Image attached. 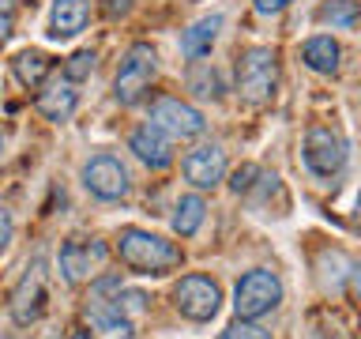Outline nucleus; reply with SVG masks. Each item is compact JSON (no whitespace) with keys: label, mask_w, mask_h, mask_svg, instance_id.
Instances as JSON below:
<instances>
[{"label":"nucleus","mask_w":361,"mask_h":339,"mask_svg":"<svg viewBox=\"0 0 361 339\" xmlns=\"http://www.w3.org/2000/svg\"><path fill=\"white\" fill-rule=\"evenodd\" d=\"M128 147L135 151V158H140V162H147L151 170H166L169 158H173V151H169V143H166V136L158 132L154 124H143V129H135L132 140H128Z\"/></svg>","instance_id":"obj_14"},{"label":"nucleus","mask_w":361,"mask_h":339,"mask_svg":"<svg viewBox=\"0 0 361 339\" xmlns=\"http://www.w3.org/2000/svg\"><path fill=\"white\" fill-rule=\"evenodd\" d=\"M87 321H90V335L87 339H135L132 316L121 313V302H106V298L90 302Z\"/></svg>","instance_id":"obj_11"},{"label":"nucleus","mask_w":361,"mask_h":339,"mask_svg":"<svg viewBox=\"0 0 361 339\" xmlns=\"http://www.w3.org/2000/svg\"><path fill=\"white\" fill-rule=\"evenodd\" d=\"M90 68H94V56H90V53H75L72 61H68V79H83V76H90Z\"/></svg>","instance_id":"obj_22"},{"label":"nucleus","mask_w":361,"mask_h":339,"mask_svg":"<svg viewBox=\"0 0 361 339\" xmlns=\"http://www.w3.org/2000/svg\"><path fill=\"white\" fill-rule=\"evenodd\" d=\"M72 339H87V335H83V332H75V335H72Z\"/></svg>","instance_id":"obj_29"},{"label":"nucleus","mask_w":361,"mask_h":339,"mask_svg":"<svg viewBox=\"0 0 361 339\" xmlns=\"http://www.w3.org/2000/svg\"><path fill=\"white\" fill-rule=\"evenodd\" d=\"M252 177H256V166H245V170H237V174H233V181H230V185H233V192H245L248 185H252Z\"/></svg>","instance_id":"obj_23"},{"label":"nucleus","mask_w":361,"mask_h":339,"mask_svg":"<svg viewBox=\"0 0 361 339\" xmlns=\"http://www.w3.org/2000/svg\"><path fill=\"white\" fill-rule=\"evenodd\" d=\"M121 256H124V264H132L140 271H162V268H173L180 260V253L166 237L147 234V230H124L121 234Z\"/></svg>","instance_id":"obj_2"},{"label":"nucleus","mask_w":361,"mask_h":339,"mask_svg":"<svg viewBox=\"0 0 361 339\" xmlns=\"http://www.w3.org/2000/svg\"><path fill=\"white\" fill-rule=\"evenodd\" d=\"M83 185L102 200H117L128 192V170L121 166V158L98 155V158H90L87 170H83Z\"/></svg>","instance_id":"obj_8"},{"label":"nucleus","mask_w":361,"mask_h":339,"mask_svg":"<svg viewBox=\"0 0 361 339\" xmlns=\"http://www.w3.org/2000/svg\"><path fill=\"white\" fill-rule=\"evenodd\" d=\"M222 339H271V332H264L256 324H230L222 332Z\"/></svg>","instance_id":"obj_21"},{"label":"nucleus","mask_w":361,"mask_h":339,"mask_svg":"<svg viewBox=\"0 0 361 339\" xmlns=\"http://www.w3.org/2000/svg\"><path fill=\"white\" fill-rule=\"evenodd\" d=\"M219 27H222V16H207V19L192 23V27L185 30V38H180V53L192 56V61L207 56L211 45H214V38H219Z\"/></svg>","instance_id":"obj_16"},{"label":"nucleus","mask_w":361,"mask_h":339,"mask_svg":"<svg viewBox=\"0 0 361 339\" xmlns=\"http://www.w3.org/2000/svg\"><path fill=\"white\" fill-rule=\"evenodd\" d=\"M75 102H79V90L72 87V79H61V83H53L49 90H42L38 109H42V117H49V121H68L75 109Z\"/></svg>","instance_id":"obj_15"},{"label":"nucleus","mask_w":361,"mask_h":339,"mask_svg":"<svg viewBox=\"0 0 361 339\" xmlns=\"http://www.w3.org/2000/svg\"><path fill=\"white\" fill-rule=\"evenodd\" d=\"M173 298H177V309L185 313L188 321H211V316L219 313L222 294H219V287H214L207 275H185L177 282Z\"/></svg>","instance_id":"obj_5"},{"label":"nucleus","mask_w":361,"mask_h":339,"mask_svg":"<svg viewBox=\"0 0 361 339\" xmlns=\"http://www.w3.org/2000/svg\"><path fill=\"white\" fill-rule=\"evenodd\" d=\"M8 4H11V0H0V11H4V8H8Z\"/></svg>","instance_id":"obj_28"},{"label":"nucleus","mask_w":361,"mask_h":339,"mask_svg":"<svg viewBox=\"0 0 361 339\" xmlns=\"http://www.w3.org/2000/svg\"><path fill=\"white\" fill-rule=\"evenodd\" d=\"M346 162V143L331 129H312L305 136V166L316 177H335Z\"/></svg>","instance_id":"obj_7"},{"label":"nucleus","mask_w":361,"mask_h":339,"mask_svg":"<svg viewBox=\"0 0 361 339\" xmlns=\"http://www.w3.org/2000/svg\"><path fill=\"white\" fill-rule=\"evenodd\" d=\"M11 242V219H8V211H0V253L8 249Z\"/></svg>","instance_id":"obj_25"},{"label":"nucleus","mask_w":361,"mask_h":339,"mask_svg":"<svg viewBox=\"0 0 361 339\" xmlns=\"http://www.w3.org/2000/svg\"><path fill=\"white\" fill-rule=\"evenodd\" d=\"M301 56H305V64H309L312 72H324V76H331L335 68H338V45L331 38H324V34H320V38L305 42V53Z\"/></svg>","instance_id":"obj_18"},{"label":"nucleus","mask_w":361,"mask_h":339,"mask_svg":"<svg viewBox=\"0 0 361 339\" xmlns=\"http://www.w3.org/2000/svg\"><path fill=\"white\" fill-rule=\"evenodd\" d=\"M151 124L162 136H173V140H192V136L203 132V117L180 98H158L151 109Z\"/></svg>","instance_id":"obj_6"},{"label":"nucleus","mask_w":361,"mask_h":339,"mask_svg":"<svg viewBox=\"0 0 361 339\" xmlns=\"http://www.w3.org/2000/svg\"><path fill=\"white\" fill-rule=\"evenodd\" d=\"M279 302H282V282H279V275H271V271H248L233 290V309H237V316H245V321L264 316L267 309H275Z\"/></svg>","instance_id":"obj_4"},{"label":"nucleus","mask_w":361,"mask_h":339,"mask_svg":"<svg viewBox=\"0 0 361 339\" xmlns=\"http://www.w3.org/2000/svg\"><path fill=\"white\" fill-rule=\"evenodd\" d=\"M275 83H279V64H275V53L264 49V45L248 49L237 61V90H241V98L267 102L275 95Z\"/></svg>","instance_id":"obj_1"},{"label":"nucleus","mask_w":361,"mask_h":339,"mask_svg":"<svg viewBox=\"0 0 361 339\" xmlns=\"http://www.w3.org/2000/svg\"><path fill=\"white\" fill-rule=\"evenodd\" d=\"M128 8H132V0H106L109 16H121V11H128Z\"/></svg>","instance_id":"obj_26"},{"label":"nucleus","mask_w":361,"mask_h":339,"mask_svg":"<svg viewBox=\"0 0 361 339\" xmlns=\"http://www.w3.org/2000/svg\"><path fill=\"white\" fill-rule=\"evenodd\" d=\"M252 4H256V11H259V16H275V11L290 8L293 0H252Z\"/></svg>","instance_id":"obj_24"},{"label":"nucleus","mask_w":361,"mask_h":339,"mask_svg":"<svg viewBox=\"0 0 361 339\" xmlns=\"http://www.w3.org/2000/svg\"><path fill=\"white\" fill-rule=\"evenodd\" d=\"M87 23H90V0H56L49 16V38L56 42L75 38Z\"/></svg>","instance_id":"obj_13"},{"label":"nucleus","mask_w":361,"mask_h":339,"mask_svg":"<svg viewBox=\"0 0 361 339\" xmlns=\"http://www.w3.org/2000/svg\"><path fill=\"white\" fill-rule=\"evenodd\" d=\"M42 309H45V271H42V264H30L23 282L16 287V294H11V316L19 324H30L42 316Z\"/></svg>","instance_id":"obj_10"},{"label":"nucleus","mask_w":361,"mask_h":339,"mask_svg":"<svg viewBox=\"0 0 361 339\" xmlns=\"http://www.w3.org/2000/svg\"><path fill=\"white\" fill-rule=\"evenodd\" d=\"M226 174V155L219 143H203L196 151H188L185 158V177L192 181L196 189H214Z\"/></svg>","instance_id":"obj_12"},{"label":"nucleus","mask_w":361,"mask_h":339,"mask_svg":"<svg viewBox=\"0 0 361 339\" xmlns=\"http://www.w3.org/2000/svg\"><path fill=\"white\" fill-rule=\"evenodd\" d=\"M203 215H207V203H203L200 196H180L177 200V215H173V230L180 237L196 234L200 222H203Z\"/></svg>","instance_id":"obj_19"},{"label":"nucleus","mask_w":361,"mask_h":339,"mask_svg":"<svg viewBox=\"0 0 361 339\" xmlns=\"http://www.w3.org/2000/svg\"><path fill=\"white\" fill-rule=\"evenodd\" d=\"M11 64H16L19 83H23V87H30V90H34V87H42V79L49 76V68H53V61H49L45 53H38V49H23Z\"/></svg>","instance_id":"obj_17"},{"label":"nucleus","mask_w":361,"mask_h":339,"mask_svg":"<svg viewBox=\"0 0 361 339\" xmlns=\"http://www.w3.org/2000/svg\"><path fill=\"white\" fill-rule=\"evenodd\" d=\"M106 264V245L102 242H68L61 245V271L68 282H83Z\"/></svg>","instance_id":"obj_9"},{"label":"nucleus","mask_w":361,"mask_h":339,"mask_svg":"<svg viewBox=\"0 0 361 339\" xmlns=\"http://www.w3.org/2000/svg\"><path fill=\"white\" fill-rule=\"evenodd\" d=\"M154 72H158V56H154L151 45H132V49L124 53V61H121L117 83H113V90H117V102H124V106L140 102L143 90L151 87Z\"/></svg>","instance_id":"obj_3"},{"label":"nucleus","mask_w":361,"mask_h":339,"mask_svg":"<svg viewBox=\"0 0 361 339\" xmlns=\"http://www.w3.org/2000/svg\"><path fill=\"white\" fill-rule=\"evenodd\" d=\"M320 23H331V27H343V30H354L357 23V4L354 0H327V4L316 11Z\"/></svg>","instance_id":"obj_20"},{"label":"nucleus","mask_w":361,"mask_h":339,"mask_svg":"<svg viewBox=\"0 0 361 339\" xmlns=\"http://www.w3.org/2000/svg\"><path fill=\"white\" fill-rule=\"evenodd\" d=\"M8 30H11V19H8V11H0V45H4Z\"/></svg>","instance_id":"obj_27"}]
</instances>
